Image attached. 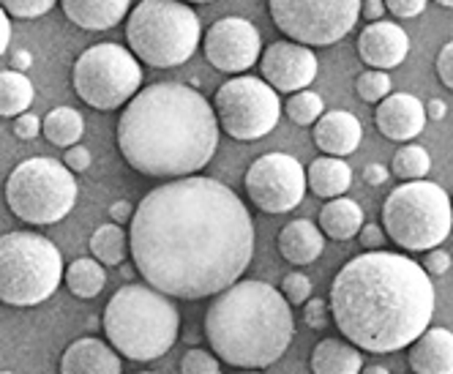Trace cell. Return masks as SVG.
<instances>
[{"mask_svg": "<svg viewBox=\"0 0 453 374\" xmlns=\"http://www.w3.org/2000/svg\"><path fill=\"white\" fill-rule=\"evenodd\" d=\"M128 252L145 285L180 301L213 298L254 257L249 208L216 178H175L150 189L128 222Z\"/></svg>", "mask_w": 453, "mask_h": 374, "instance_id": "1", "label": "cell"}, {"mask_svg": "<svg viewBox=\"0 0 453 374\" xmlns=\"http://www.w3.org/2000/svg\"><path fill=\"white\" fill-rule=\"evenodd\" d=\"M432 276L396 252L352 257L331 285V317L349 345L385 355L410 347L434 315Z\"/></svg>", "mask_w": 453, "mask_h": 374, "instance_id": "2", "label": "cell"}, {"mask_svg": "<svg viewBox=\"0 0 453 374\" xmlns=\"http://www.w3.org/2000/svg\"><path fill=\"white\" fill-rule=\"evenodd\" d=\"M118 148L140 175H197L219 148L213 104L183 82H153L126 102L118 120Z\"/></svg>", "mask_w": 453, "mask_h": 374, "instance_id": "3", "label": "cell"}, {"mask_svg": "<svg viewBox=\"0 0 453 374\" xmlns=\"http://www.w3.org/2000/svg\"><path fill=\"white\" fill-rule=\"evenodd\" d=\"M296 317L281 290L260 279H238L213 295L205 336L219 361L235 369L273 366L289 347Z\"/></svg>", "mask_w": 453, "mask_h": 374, "instance_id": "4", "label": "cell"}, {"mask_svg": "<svg viewBox=\"0 0 453 374\" xmlns=\"http://www.w3.org/2000/svg\"><path fill=\"white\" fill-rule=\"evenodd\" d=\"M104 333L110 347L132 361H156L178 341L180 311L173 298L150 285H126L104 306Z\"/></svg>", "mask_w": 453, "mask_h": 374, "instance_id": "5", "label": "cell"}, {"mask_svg": "<svg viewBox=\"0 0 453 374\" xmlns=\"http://www.w3.org/2000/svg\"><path fill=\"white\" fill-rule=\"evenodd\" d=\"M203 22L183 0H142L132 9L126 42L137 60L153 69H175L197 52Z\"/></svg>", "mask_w": 453, "mask_h": 374, "instance_id": "6", "label": "cell"}, {"mask_svg": "<svg viewBox=\"0 0 453 374\" xmlns=\"http://www.w3.org/2000/svg\"><path fill=\"white\" fill-rule=\"evenodd\" d=\"M453 227L448 192L432 180H404L382 202V230L407 252L437 248Z\"/></svg>", "mask_w": 453, "mask_h": 374, "instance_id": "7", "label": "cell"}, {"mask_svg": "<svg viewBox=\"0 0 453 374\" xmlns=\"http://www.w3.org/2000/svg\"><path fill=\"white\" fill-rule=\"evenodd\" d=\"M63 279L58 246L36 233L0 235V301L9 306H39L55 295Z\"/></svg>", "mask_w": 453, "mask_h": 374, "instance_id": "8", "label": "cell"}, {"mask_svg": "<svg viewBox=\"0 0 453 374\" xmlns=\"http://www.w3.org/2000/svg\"><path fill=\"white\" fill-rule=\"evenodd\" d=\"M77 202V180L63 162L36 156L19 162L6 180V205L17 219L47 227L66 219Z\"/></svg>", "mask_w": 453, "mask_h": 374, "instance_id": "9", "label": "cell"}, {"mask_svg": "<svg viewBox=\"0 0 453 374\" xmlns=\"http://www.w3.org/2000/svg\"><path fill=\"white\" fill-rule=\"evenodd\" d=\"M74 93L102 112L126 107V102L142 88V66L128 47L120 44H93L74 64Z\"/></svg>", "mask_w": 453, "mask_h": 374, "instance_id": "10", "label": "cell"}, {"mask_svg": "<svg viewBox=\"0 0 453 374\" xmlns=\"http://www.w3.org/2000/svg\"><path fill=\"white\" fill-rule=\"evenodd\" d=\"M213 112L224 134L241 142H254L276 129L281 102L279 93L263 77L238 74L216 90Z\"/></svg>", "mask_w": 453, "mask_h": 374, "instance_id": "11", "label": "cell"}, {"mask_svg": "<svg viewBox=\"0 0 453 374\" xmlns=\"http://www.w3.org/2000/svg\"><path fill=\"white\" fill-rule=\"evenodd\" d=\"M271 19L289 42L331 47L361 17V0H268Z\"/></svg>", "mask_w": 453, "mask_h": 374, "instance_id": "12", "label": "cell"}, {"mask_svg": "<svg viewBox=\"0 0 453 374\" xmlns=\"http://www.w3.org/2000/svg\"><path fill=\"white\" fill-rule=\"evenodd\" d=\"M246 195L265 213H287L303 202L306 170L289 153H265L246 172Z\"/></svg>", "mask_w": 453, "mask_h": 374, "instance_id": "13", "label": "cell"}, {"mask_svg": "<svg viewBox=\"0 0 453 374\" xmlns=\"http://www.w3.org/2000/svg\"><path fill=\"white\" fill-rule=\"evenodd\" d=\"M208 64L224 74H243L263 55V39L249 19L224 17L208 27L203 39Z\"/></svg>", "mask_w": 453, "mask_h": 374, "instance_id": "14", "label": "cell"}, {"mask_svg": "<svg viewBox=\"0 0 453 374\" xmlns=\"http://www.w3.org/2000/svg\"><path fill=\"white\" fill-rule=\"evenodd\" d=\"M263 57V80L276 93H298L317 80V55L298 42H273L265 47Z\"/></svg>", "mask_w": 453, "mask_h": 374, "instance_id": "15", "label": "cell"}, {"mask_svg": "<svg viewBox=\"0 0 453 374\" xmlns=\"http://www.w3.org/2000/svg\"><path fill=\"white\" fill-rule=\"evenodd\" d=\"M358 55L369 69H396L410 55V36L404 27L388 19L369 22L358 36Z\"/></svg>", "mask_w": 453, "mask_h": 374, "instance_id": "16", "label": "cell"}, {"mask_svg": "<svg viewBox=\"0 0 453 374\" xmlns=\"http://www.w3.org/2000/svg\"><path fill=\"white\" fill-rule=\"evenodd\" d=\"M374 120L382 137L394 142H410L426 129L429 118L424 102L418 96H410V93H388L374 112Z\"/></svg>", "mask_w": 453, "mask_h": 374, "instance_id": "17", "label": "cell"}, {"mask_svg": "<svg viewBox=\"0 0 453 374\" xmlns=\"http://www.w3.org/2000/svg\"><path fill=\"white\" fill-rule=\"evenodd\" d=\"M364 137L361 120L347 110L322 112L314 123V145L326 156H349L358 150Z\"/></svg>", "mask_w": 453, "mask_h": 374, "instance_id": "18", "label": "cell"}, {"mask_svg": "<svg viewBox=\"0 0 453 374\" xmlns=\"http://www.w3.org/2000/svg\"><path fill=\"white\" fill-rule=\"evenodd\" d=\"M120 358L118 353L102 339H77L66 347L60 358V374H120Z\"/></svg>", "mask_w": 453, "mask_h": 374, "instance_id": "19", "label": "cell"}, {"mask_svg": "<svg viewBox=\"0 0 453 374\" xmlns=\"http://www.w3.org/2000/svg\"><path fill=\"white\" fill-rule=\"evenodd\" d=\"M412 374H453V331L426 328L410 345Z\"/></svg>", "mask_w": 453, "mask_h": 374, "instance_id": "20", "label": "cell"}, {"mask_svg": "<svg viewBox=\"0 0 453 374\" xmlns=\"http://www.w3.org/2000/svg\"><path fill=\"white\" fill-rule=\"evenodd\" d=\"M66 14L82 30H110L132 9V0H60Z\"/></svg>", "mask_w": 453, "mask_h": 374, "instance_id": "21", "label": "cell"}, {"mask_svg": "<svg viewBox=\"0 0 453 374\" xmlns=\"http://www.w3.org/2000/svg\"><path fill=\"white\" fill-rule=\"evenodd\" d=\"M322 248H326V235H322V230L309 219L289 222L279 233V252L293 265L314 263L322 255Z\"/></svg>", "mask_w": 453, "mask_h": 374, "instance_id": "22", "label": "cell"}, {"mask_svg": "<svg viewBox=\"0 0 453 374\" xmlns=\"http://www.w3.org/2000/svg\"><path fill=\"white\" fill-rule=\"evenodd\" d=\"M364 353L344 339H322L311 350V374H361Z\"/></svg>", "mask_w": 453, "mask_h": 374, "instance_id": "23", "label": "cell"}, {"mask_svg": "<svg viewBox=\"0 0 453 374\" xmlns=\"http://www.w3.org/2000/svg\"><path fill=\"white\" fill-rule=\"evenodd\" d=\"M306 186L322 200L344 197L352 186V170L339 156H322L314 159L306 170Z\"/></svg>", "mask_w": 453, "mask_h": 374, "instance_id": "24", "label": "cell"}, {"mask_svg": "<svg viewBox=\"0 0 453 374\" xmlns=\"http://www.w3.org/2000/svg\"><path fill=\"white\" fill-rule=\"evenodd\" d=\"M361 227H364V208L355 200L334 197L319 210V230L322 235H328L334 240H349L358 235Z\"/></svg>", "mask_w": 453, "mask_h": 374, "instance_id": "25", "label": "cell"}, {"mask_svg": "<svg viewBox=\"0 0 453 374\" xmlns=\"http://www.w3.org/2000/svg\"><path fill=\"white\" fill-rule=\"evenodd\" d=\"M36 99L34 82L25 77V72H0V118H17L30 110Z\"/></svg>", "mask_w": 453, "mask_h": 374, "instance_id": "26", "label": "cell"}, {"mask_svg": "<svg viewBox=\"0 0 453 374\" xmlns=\"http://www.w3.org/2000/svg\"><path fill=\"white\" fill-rule=\"evenodd\" d=\"M42 132L52 145L72 148L80 142V137L85 132V120L74 107H55L47 112V118L42 123Z\"/></svg>", "mask_w": 453, "mask_h": 374, "instance_id": "27", "label": "cell"}, {"mask_svg": "<svg viewBox=\"0 0 453 374\" xmlns=\"http://www.w3.org/2000/svg\"><path fill=\"white\" fill-rule=\"evenodd\" d=\"M107 285V271L96 257H80L66 268V287L77 298H96Z\"/></svg>", "mask_w": 453, "mask_h": 374, "instance_id": "28", "label": "cell"}, {"mask_svg": "<svg viewBox=\"0 0 453 374\" xmlns=\"http://www.w3.org/2000/svg\"><path fill=\"white\" fill-rule=\"evenodd\" d=\"M90 255L102 265H123L128 255V233L120 225H102L90 235Z\"/></svg>", "mask_w": 453, "mask_h": 374, "instance_id": "29", "label": "cell"}, {"mask_svg": "<svg viewBox=\"0 0 453 374\" xmlns=\"http://www.w3.org/2000/svg\"><path fill=\"white\" fill-rule=\"evenodd\" d=\"M432 170V156L424 145H404L396 150L391 172L404 183V180H420L426 178Z\"/></svg>", "mask_w": 453, "mask_h": 374, "instance_id": "30", "label": "cell"}, {"mask_svg": "<svg viewBox=\"0 0 453 374\" xmlns=\"http://www.w3.org/2000/svg\"><path fill=\"white\" fill-rule=\"evenodd\" d=\"M284 112L296 126H314L317 118L326 112V102H322V96L314 90H298V93H289Z\"/></svg>", "mask_w": 453, "mask_h": 374, "instance_id": "31", "label": "cell"}, {"mask_svg": "<svg viewBox=\"0 0 453 374\" xmlns=\"http://www.w3.org/2000/svg\"><path fill=\"white\" fill-rule=\"evenodd\" d=\"M355 90H358V96L366 104H380L388 93L394 90V82H391V74H388V72L369 69V72H364L358 80H355Z\"/></svg>", "mask_w": 453, "mask_h": 374, "instance_id": "32", "label": "cell"}, {"mask_svg": "<svg viewBox=\"0 0 453 374\" xmlns=\"http://www.w3.org/2000/svg\"><path fill=\"white\" fill-rule=\"evenodd\" d=\"M58 0H0V9H4L9 17H19V19H36L44 17Z\"/></svg>", "mask_w": 453, "mask_h": 374, "instance_id": "33", "label": "cell"}, {"mask_svg": "<svg viewBox=\"0 0 453 374\" xmlns=\"http://www.w3.org/2000/svg\"><path fill=\"white\" fill-rule=\"evenodd\" d=\"M281 295L287 298L289 306H303L311 298V279L301 271L287 273L281 282Z\"/></svg>", "mask_w": 453, "mask_h": 374, "instance_id": "34", "label": "cell"}, {"mask_svg": "<svg viewBox=\"0 0 453 374\" xmlns=\"http://www.w3.org/2000/svg\"><path fill=\"white\" fill-rule=\"evenodd\" d=\"M180 374H221L219 358L208 350L191 347L180 361Z\"/></svg>", "mask_w": 453, "mask_h": 374, "instance_id": "35", "label": "cell"}, {"mask_svg": "<svg viewBox=\"0 0 453 374\" xmlns=\"http://www.w3.org/2000/svg\"><path fill=\"white\" fill-rule=\"evenodd\" d=\"M303 317H306V325L314 328V331H322L328 325V303L322 298H309L306 301V309H303Z\"/></svg>", "mask_w": 453, "mask_h": 374, "instance_id": "36", "label": "cell"}, {"mask_svg": "<svg viewBox=\"0 0 453 374\" xmlns=\"http://www.w3.org/2000/svg\"><path fill=\"white\" fill-rule=\"evenodd\" d=\"M385 9L399 19H412L418 14H424L426 0H382Z\"/></svg>", "mask_w": 453, "mask_h": 374, "instance_id": "37", "label": "cell"}, {"mask_svg": "<svg viewBox=\"0 0 453 374\" xmlns=\"http://www.w3.org/2000/svg\"><path fill=\"white\" fill-rule=\"evenodd\" d=\"M14 134L19 140H36L42 134V118L34 115V112L17 115V120H14Z\"/></svg>", "mask_w": 453, "mask_h": 374, "instance_id": "38", "label": "cell"}, {"mask_svg": "<svg viewBox=\"0 0 453 374\" xmlns=\"http://www.w3.org/2000/svg\"><path fill=\"white\" fill-rule=\"evenodd\" d=\"M63 164H66V170L72 172H85L90 167V150L85 145H72L66 148V156H63Z\"/></svg>", "mask_w": 453, "mask_h": 374, "instance_id": "39", "label": "cell"}, {"mask_svg": "<svg viewBox=\"0 0 453 374\" xmlns=\"http://www.w3.org/2000/svg\"><path fill=\"white\" fill-rule=\"evenodd\" d=\"M437 77L448 90H453V42H448L437 55Z\"/></svg>", "mask_w": 453, "mask_h": 374, "instance_id": "40", "label": "cell"}, {"mask_svg": "<svg viewBox=\"0 0 453 374\" xmlns=\"http://www.w3.org/2000/svg\"><path fill=\"white\" fill-rule=\"evenodd\" d=\"M448 268H450V255L442 252V248H429V255L424 260V271L429 276H445Z\"/></svg>", "mask_w": 453, "mask_h": 374, "instance_id": "41", "label": "cell"}, {"mask_svg": "<svg viewBox=\"0 0 453 374\" xmlns=\"http://www.w3.org/2000/svg\"><path fill=\"white\" fill-rule=\"evenodd\" d=\"M358 238H361V243L369 248V252H374V248H380L385 243V230L377 227V225H364L358 230Z\"/></svg>", "mask_w": 453, "mask_h": 374, "instance_id": "42", "label": "cell"}, {"mask_svg": "<svg viewBox=\"0 0 453 374\" xmlns=\"http://www.w3.org/2000/svg\"><path fill=\"white\" fill-rule=\"evenodd\" d=\"M132 213H134L132 202H128V200H118V202L110 208V219H112L115 225H126V222H132Z\"/></svg>", "mask_w": 453, "mask_h": 374, "instance_id": "43", "label": "cell"}, {"mask_svg": "<svg viewBox=\"0 0 453 374\" xmlns=\"http://www.w3.org/2000/svg\"><path fill=\"white\" fill-rule=\"evenodd\" d=\"M361 14H364L369 22H377V19H382V14H385V4H382V0H361Z\"/></svg>", "mask_w": 453, "mask_h": 374, "instance_id": "44", "label": "cell"}, {"mask_svg": "<svg viewBox=\"0 0 453 374\" xmlns=\"http://www.w3.org/2000/svg\"><path fill=\"white\" fill-rule=\"evenodd\" d=\"M12 44V19L9 14L0 9V55H4Z\"/></svg>", "mask_w": 453, "mask_h": 374, "instance_id": "45", "label": "cell"}, {"mask_svg": "<svg viewBox=\"0 0 453 374\" xmlns=\"http://www.w3.org/2000/svg\"><path fill=\"white\" fill-rule=\"evenodd\" d=\"M364 178H366L369 186H382L388 180V167H382V164H366Z\"/></svg>", "mask_w": 453, "mask_h": 374, "instance_id": "46", "label": "cell"}, {"mask_svg": "<svg viewBox=\"0 0 453 374\" xmlns=\"http://www.w3.org/2000/svg\"><path fill=\"white\" fill-rule=\"evenodd\" d=\"M424 107H426V118H432V120H442L445 112H448V104H445L442 99H432V102L424 104Z\"/></svg>", "mask_w": 453, "mask_h": 374, "instance_id": "47", "label": "cell"}, {"mask_svg": "<svg viewBox=\"0 0 453 374\" xmlns=\"http://www.w3.org/2000/svg\"><path fill=\"white\" fill-rule=\"evenodd\" d=\"M30 60H34V57H30L27 52H14V72L27 69V66H30Z\"/></svg>", "mask_w": 453, "mask_h": 374, "instance_id": "48", "label": "cell"}, {"mask_svg": "<svg viewBox=\"0 0 453 374\" xmlns=\"http://www.w3.org/2000/svg\"><path fill=\"white\" fill-rule=\"evenodd\" d=\"M361 374H391L385 366H380V363H374V366H366V369H361Z\"/></svg>", "mask_w": 453, "mask_h": 374, "instance_id": "49", "label": "cell"}, {"mask_svg": "<svg viewBox=\"0 0 453 374\" xmlns=\"http://www.w3.org/2000/svg\"><path fill=\"white\" fill-rule=\"evenodd\" d=\"M120 271H123V276H126V279H132V276H134V271H137V268H128V265H123V268H120Z\"/></svg>", "mask_w": 453, "mask_h": 374, "instance_id": "50", "label": "cell"}, {"mask_svg": "<svg viewBox=\"0 0 453 374\" xmlns=\"http://www.w3.org/2000/svg\"><path fill=\"white\" fill-rule=\"evenodd\" d=\"M440 6H445V9H453V0H437Z\"/></svg>", "mask_w": 453, "mask_h": 374, "instance_id": "51", "label": "cell"}, {"mask_svg": "<svg viewBox=\"0 0 453 374\" xmlns=\"http://www.w3.org/2000/svg\"><path fill=\"white\" fill-rule=\"evenodd\" d=\"M183 4H213V0H183Z\"/></svg>", "mask_w": 453, "mask_h": 374, "instance_id": "52", "label": "cell"}, {"mask_svg": "<svg viewBox=\"0 0 453 374\" xmlns=\"http://www.w3.org/2000/svg\"><path fill=\"white\" fill-rule=\"evenodd\" d=\"M235 374H260L257 369H246V371H235Z\"/></svg>", "mask_w": 453, "mask_h": 374, "instance_id": "53", "label": "cell"}, {"mask_svg": "<svg viewBox=\"0 0 453 374\" xmlns=\"http://www.w3.org/2000/svg\"><path fill=\"white\" fill-rule=\"evenodd\" d=\"M137 374H153V371H137Z\"/></svg>", "mask_w": 453, "mask_h": 374, "instance_id": "54", "label": "cell"}, {"mask_svg": "<svg viewBox=\"0 0 453 374\" xmlns=\"http://www.w3.org/2000/svg\"><path fill=\"white\" fill-rule=\"evenodd\" d=\"M0 374H14V371H0Z\"/></svg>", "mask_w": 453, "mask_h": 374, "instance_id": "55", "label": "cell"}, {"mask_svg": "<svg viewBox=\"0 0 453 374\" xmlns=\"http://www.w3.org/2000/svg\"><path fill=\"white\" fill-rule=\"evenodd\" d=\"M450 205H453V200H450Z\"/></svg>", "mask_w": 453, "mask_h": 374, "instance_id": "56", "label": "cell"}]
</instances>
